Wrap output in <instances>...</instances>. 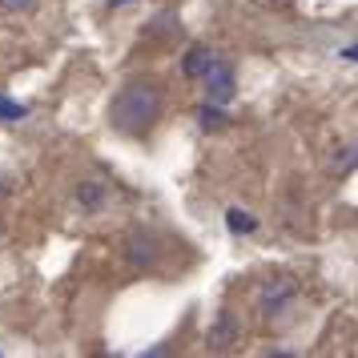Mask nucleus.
I'll return each instance as SVG.
<instances>
[{"mask_svg": "<svg viewBox=\"0 0 358 358\" xmlns=\"http://www.w3.org/2000/svg\"><path fill=\"white\" fill-rule=\"evenodd\" d=\"M109 117H113V129H121L125 137H141L162 117V89L149 81H137L129 89H121Z\"/></svg>", "mask_w": 358, "mask_h": 358, "instance_id": "1", "label": "nucleus"}, {"mask_svg": "<svg viewBox=\"0 0 358 358\" xmlns=\"http://www.w3.org/2000/svg\"><path fill=\"white\" fill-rule=\"evenodd\" d=\"M294 294H298V282H294V278H274V282L262 286L258 310L266 318H278V314H286V306L294 302Z\"/></svg>", "mask_w": 358, "mask_h": 358, "instance_id": "2", "label": "nucleus"}, {"mask_svg": "<svg viewBox=\"0 0 358 358\" xmlns=\"http://www.w3.org/2000/svg\"><path fill=\"white\" fill-rule=\"evenodd\" d=\"M201 81L210 85V101L213 105H229L234 93H238V77H234V69H229L226 61H217V57H213V65L206 69Z\"/></svg>", "mask_w": 358, "mask_h": 358, "instance_id": "3", "label": "nucleus"}, {"mask_svg": "<svg viewBox=\"0 0 358 358\" xmlns=\"http://www.w3.org/2000/svg\"><path fill=\"white\" fill-rule=\"evenodd\" d=\"M162 258V250H157V238H149V234H133L129 238V262L137 270H149V266H157Z\"/></svg>", "mask_w": 358, "mask_h": 358, "instance_id": "4", "label": "nucleus"}, {"mask_svg": "<svg viewBox=\"0 0 358 358\" xmlns=\"http://www.w3.org/2000/svg\"><path fill=\"white\" fill-rule=\"evenodd\" d=\"M234 342H238V318H234L229 310H222L217 322H213V330H210V350H229Z\"/></svg>", "mask_w": 358, "mask_h": 358, "instance_id": "5", "label": "nucleus"}, {"mask_svg": "<svg viewBox=\"0 0 358 358\" xmlns=\"http://www.w3.org/2000/svg\"><path fill=\"white\" fill-rule=\"evenodd\" d=\"M210 65H213V52L206 49V45H194V49H189L185 57H181V73H185L189 81H201Z\"/></svg>", "mask_w": 358, "mask_h": 358, "instance_id": "6", "label": "nucleus"}, {"mask_svg": "<svg viewBox=\"0 0 358 358\" xmlns=\"http://www.w3.org/2000/svg\"><path fill=\"white\" fill-rule=\"evenodd\" d=\"M77 206L81 210H101L105 206V185L101 181H81L77 185Z\"/></svg>", "mask_w": 358, "mask_h": 358, "instance_id": "7", "label": "nucleus"}, {"mask_svg": "<svg viewBox=\"0 0 358 358\" xmlns=\"http://www.w3.org/2000/svg\"><path fill=\"white\" fill-rule=\"evenodd\" d=\"M226 226H229V234H254V229H258V217H254V213H245V210H229L226 213Z\"/></svg>", "mask_w": 358, "mask_h": 358, "instance_id": "8", "label": "nucleus"}, {"mask_svg": "<svg viewBox=\"0 0 358 358\" xmlns=\"http://www.w3.org/2000/svg\"><path fill=\"white\" fill-rule=\"evenodd\" d=\"M197 121H201V129H222V125H226L229 117L222 113V105H201V109H197Z\"/></svg>", "mask_w": 358, "mask_h": 358, "instance_id": "9", "label": "nucleus"}, {"mask_svg": "<svg viewBox=\"0 0 358 358\" xmlns=\"http://www.w3.org/2000/svg\"><path fill=\"white\" fill-rule=\"evenodd\" d=\"M330 169H334V173H350V169H355V145H338L334 149Z\"/></svg>", "mask_w": 358, "mask_h": 358, "instance_id": "10", "label": "nucleus"}, {"mask_svg": "<svg viewBox=\"0 0 358 358\" xmlns=\"http://www.w3.org/2000/svg\"><path fill=\"white\" fill-rule=\"evenodd\" d=\"M24 113H29L24 105H17V101H8V97H0V117H4V121H20Z\"/></svg>", "mask_w": 358, "mask_h": 358, "instance_id": "11", "label": "nucleus"}, {"mask_svg": "<svg viewBox=\"0 0 358 358\" xmlns=\"http://www.w3.org/2000/svg\"><path fill=\"white\" fill-rule=\"evenodd\" d=\"M24 8H33V0H0V13H24Z\"/></svg>", "mask_w": 358, "mask_h": 358, "instance_id": "12", "label": "nucleus"}, {"mask_svg": "<svg viewBox=\"0 0 358 358\" xmlns=\"http://www.w3.org/2000/svg\"><path fill=\"white\" fill-rule=\"evenodd\" d=\"M121 4H133V0H109V8H121Z\"/></svg>", "mask_w": 358, "mask_h": 358, "instance_id": "13", "label": "nucleus"}]
</instances>
